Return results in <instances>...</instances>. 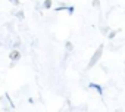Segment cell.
Here are the masks:
<instances>
[{"label": "cell", "mask_w": 125, "mask_h": 112, "mask_svg": "<svg viewBox=\"0 0 125 112\" xmlns=\"http://www.w3.org/2000/svg\"><path fill=\"white\" fill-rule=\"evenodd\" d=\"M102 49H103V47L100 46V47L96 50V53L93 55V58H91V61H90V64H88V68H91L93 65H96V62L100 59V56H102Z\"/></svg>", "instance_id": "1"}, {"label": "cell", "mask_w": 125, "mask_h": 112, "mask_svg": "<svg viewBox=\"0 0 125 112\" xmlns=\"http://www.w3.org/2000/svg\"><path fill=\"white\" fill-rule=\"evenodd\" d=\"M19 58H21V55H19L18 50H13V52L10 53V59H12V61H18Z\"/></svg>", "instance_id": "2"}, {"label": "cell", "mask_w": 125, "mask_h": 112, "mask_svg": "<svg viewBox=\"0 0 125 112\" xmlns=\"http://www.w3.org/2000/svg\"><path fill=\"white\" fill-rule=\"evenodd\" d=\"M91 87H93V89H96V90L102 94V91H103V90H102V87H100V86H97V84H91Z\"/></svg>", "instance_id": "3"}]
</instances>
